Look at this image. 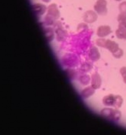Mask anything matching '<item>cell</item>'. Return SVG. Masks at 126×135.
I'll list each match as a JSON object with an SVG mask.
<instances>
[{"instance_id":"7c38bea8","label":"cell","mask_w":126,"mask_h":135,"mask_svg":"<svg viewBox=\"0 0 126 135\" xmlns=\"http://www.w3.org/2000/svg\"><path fill=\"white\" fill-rule=\"evenodd\" d=\"M118 21L119 22V24L126 26V13H121L119 15Z\"/></svg>"},{"instance_id":"4fadbf2b","label":"cell","mask_w":126,"mask_h":135,"mask_svg":"<svg viewBox=\"0 0 126 135\" xmlns=\"http://www.w3.org/2000/svg\"><path fill=\"white\" fill-rule=\"evenodd\" d=\"M120 73L122 76L124 82L126 84V67H123L120 69Z\"/></svg>"},{"instance_id":"9a60e30c","label":"cell","mask_w":126,"mask_h":135,"mask_svg":"<svg viewBox=\"0 0 126 135\" xmlns=\"http://www.w3.org/2000/svg\"><path fill=\"white\" fill-rule=\"evenodd\" d=\"M123 55V51L122 49H119L118 50L114 53V54H113V56L115 57L116 58H120Z\"/></svg>"},{"instance_id":"8fae6325","label":"cell","mask_w":126,"mask_h":135,"mask_svg":"<svg viewBox=\"0 0 126 135\" xmlns=\"http://www.w3.org/2000/svg\"><path fill=\"white\" fill-rule=\"evenodd\" d=\"M95 93V89L92 87H88L82 91L81 95L82 97L88 98L91 96Z\"/></svg>"},{"instance_id":"ba28073f","label":"cell","mask_w":126,"mask_h":135,"mask_svg":"<svg viewBox=\"0 0 126 135\" xmlns=\"http://www.w3.org/2000/svg\"><path fill=\"white\" fill-rule=\"evenodd\" d=\"M112 32L110 27L108 26H101L97 30V35L100 37H104Z\"/></svg>"},{"instance_id":"52a82bcc","label":"cell","mask_w":126,"mask_h":135,"mask_svg":"<svg viewBox=\"0 0 126 135\" xmlns=\"http://www.w3.org/2000/svg\"><path fill=\"white\" fill-rule=\"evenodd\" d=\"M98 18L96 13L92 11H86L83 17L84 20L86 22L92 23L96 21Z\"/></svg>"},{"instance_id":"6da1fadb","label":"cell","mask_w":126,"mask_h":135,"mask_svg":"<svg viewBox=\"0 0 126 135\" xmlns=\"http://www.w3.org/2000/svg\"><path fill=\"white\" fill-rule=\"evenodd\" d=\"M123 100L121 96L109 94L104 97L103 103L104 105L108 107H112L116 109H119L122 105Z\"/></svg>"},{"instance_id":"30bf717a","label":"cell","mask_w":126,"mask_h":135,"mask_svg":"<svg viewBox=\"0 0 126 135\" xmlns=\"http://www.w3.org/2000/svg\"><path fill=\"white\" fill-rule=\"evenodd\" d=\"M116 35L119 39L126 40V26L119 24L118 29L116 31Z\"/></svg>"},{"instance_id":"5b68a950","label":"cell","mask_w":126,"mask_h":135,"mask_svg":"<svg viewBox=\"0 0 126 135\" xmlns=\"http://www.w3.org/2000/svg\"><path fill=\"white\" fill-rule=\"evenodd\" d=\"M106 6L107 2L105 0H98L94 6V9L99 15H105L108 11Z\"/></svg>"},{"instance_id":"8992f818","label":"cell","mask_w":126,"mask_h":135,"mask_svg":"<svg viewBox=\"0 0 126 135\" xmlns=\"http://www.w3.org/2000/svg\"><path fill=\"white\" fill-rule=\"evenodd\" d=\"M101 84V79L100 75L97 73H95L92 75L91 85L95 89L100 88Z\"/></svg>"},{"instance_id":"2e32d148","label":"cell","mask_w":126,"mask_h":135,"mask_svg":"<svg viewBox=\"0 0 126 135\" xmlns=\"http://www.w3.org/2000/svg\"><path fill=\"white\" fill-rule=\"evenodd\" d=\"M42 1L44 2H45V3H48L50 1V0H42Z\"/></svg>"},{"instance_id":"5bb4252c","label":"cell","mask_w":126,"mask_h":135,"mask_svg":"<svg viewBox=\"0 0 126 135\" xmlns=\"http://www.w3.org/2000/svg\"><path fill=\"white\" fill-rule=\"evenodd\" d=\"M119 9L121 12V13L126 14V2H124L121 4L119 6Z\"/></svg>"},{"instance_id":"3957f363","label":"cell","mask_w":126,"mask_h":135,"mask_svg":"<svg viewBox=\"0 0 126 135\" xmlns=\"http://www.w3.org/2000/svg\"><path fill=\"white\" fill-rule=\"evenodd\" d=\"M97 45L101 47L108 49L112 54L116 52L119 49V45L115 41L110 40H105L104 38H99L96 41Z\"/></svg>"},{"instance_id":"7a4b0ae2","label":"cell","mask_w":126,"mask_h":135,"mask_svg":"<svg viewBox=\"0 0 126 135\" xmlns=\"http://www.w3.org/2000/svg\"><path fill=\"white\" fill-rule=\"evenodd\" d=\"M100 114L106 119L114 122L118 121L121 117V112L116 109L104 108L101 110Z\"/></svg>"},{"instance_id":"277c9868","label":"cell","mask_w":126,"mask_h":135,"mask_svg":"<svg viewBox=\"0 0 126 135\" xmlns=\"http://www.w3.org/2000/svg\"><path fill=\"white\" fill-rule=\"evenodd\" d=\"M60 17L59 11L55 4H52L48 7L47 15L45 17V21L48 25L53 24L55 19H57Z\"/></svg>"},{"instance_id":"9c48e42d","label":"cell","mask_w":126,"mask_h":135,"mask_svg":"<svg viewBox=\"0 0 126 135\" xmlns=\"http://www.w3.org/2000/svg\"><path fill=\"white\" fill-rule=\"evenodd\" d=\"M33 11L38 15H42L46 11V6L41 4H34L33 5Z\"/></svg>"},{"instance_id":"e0dca14e","label":"cell","mask_w":126,"mask_h":135,"mask_svg":"<svg viewBox=\"0 0 126 135\" xmlns=\"http://www.w3.org/2000/svg\"><path fill=\"white\" fill-rule=\"evenodd\" d=\"M116 1H121V0H116Z\"/></svg>"}]
</instances>
